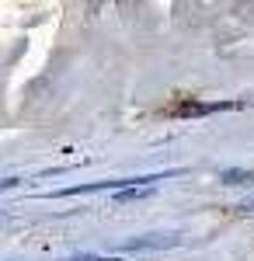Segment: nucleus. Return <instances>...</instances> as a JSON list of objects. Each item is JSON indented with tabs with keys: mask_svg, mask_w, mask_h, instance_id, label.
<instances>
[{
	"mask_svg": "<svg viewBox=\"0 0 254 261\" xmlns=\"http://www.w3.org/2000/svg\"><path fill=\"white\" fill-rule=\"evenodd\" d=\"M177 233H146V237H133V241L122 244V251H164V247H174Z\"/></svg>",
	"mask_w": 254,
	"mask_h": 261,
	"instance_id": "1",
	"label": "nucleus"
},
{
	"mask_svg": "<svg viewBox=\"0 0 254 261\" xmlns=\"http://www.w3.org/2000/svg\"><path fill=\"white\" fill-rule=\"evenodd\" d=\"M223 108H234V105H226V101H219V105H198V101H188V105H177L174 115L188 119V115H209V112H223Z\"/></svg>",
	"mask_w": 254,
	"mask_h": 261,
	"instance_id": "2",
	"label": "nucleus"
},
{
	"mask_svg": "<svg viewBox=\"0 0 254 261\" xmlns=\"http://www.w3.org/2000/svg\"><path fill=\"white\" fill-rule=\"evenodd\" d=\"M223 185H254V171H240V167H230L219 174Z\"/></svg>",
	"mask_w": 254,
	"mask_h": 261,
	"instance_id": "3",
	"label": "nucleus"
},
{
	"mask_svg": "<svg viewBox=\"0 0 254 261\" xmlns=\"http://www.w3.org/2000/svg\"><path fill=\"white\" fill-rule=\"evenodd\" d=\"M143 195H150V188H125V192H118L115 199L118 202H133V199H143Z\"/></svg>",
	"mask_w": 254,
	"mask_h": 261,
	"instance_id": "4",
	"label": "nucleus"
},
{
	"mask_svg": "<svg viewBox=\"0 0 254 261\" xmlns=\"http://www.w3.org/2000/svg\"><path fill=\"white\" fill-rule=\"evenodd\" d=\"M66 261H118V258H98V254H80V258H66Z\"/></svg>",
	"mask_w": 254,
	"mask_h": 261,
	"instance_id": "5",
	"label": "nucleus"
},
{
	"mask_svg": "<svg viewBox=\"0 0 254 261\" xmlns=\"http://www.w3.org/2000/svg\"><path fill=\"white\" fill-rule=\"evenodd\" d=\"M14 185H18V178H4L0 181V192H7V188H14Z\"/></svg>",
	"mask_w": 254,
	"mask_h": 261,
	"instance_id": "6",
	"label": "nucleus"
},
{
	"mask_svg": "<svg viewBox=\"0 0 254 261\" xmlns=\"http://www.w3.org/2000/svg\"><path fill=\"white\" fill-rule=\"evenodd\" d=\"M240 209H244V213H254V199H247L244 205H240Z\"/></svg>",
	"mask_w": 254,
	"mask_h": 261,
	"instance_id": "7",
	"label": "nucleus"
}]
</instances>
